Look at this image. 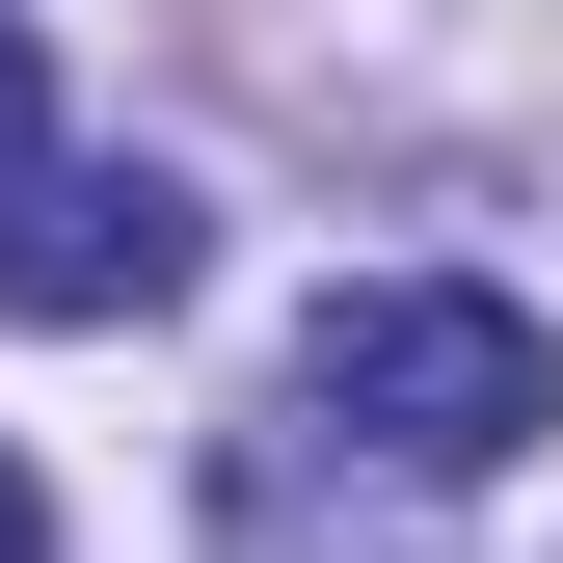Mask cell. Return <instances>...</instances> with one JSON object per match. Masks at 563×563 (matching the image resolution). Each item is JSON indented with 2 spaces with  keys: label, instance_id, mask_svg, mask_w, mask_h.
Masks as SVG:
<instances>
[{
  "label": "cell",
  "instance_id": "cell-2",
  "mask_svg": "<svg viewBox=\"0 0 563 563\" xmlns=\"http://www.w3.org/2000/svg\"><path fill=\"white\" fill-rule=\"evenodd\" d=\"M188 268H216V216L162 162H27L0 188V322H162Z\"/></svg>",
  "mask_w": 563,
  "mask_h": 563
},
{
  "label": "cell",
  "instance_id": "cell-4",
  "mask_svg": "<svg viewBox=\"0 0 563 563\" xmlns=\"http://www.w3.org/2000/svg\"><path fill=\"white\" fill-rule=\"evenodd\" d=\"M0 563H54V510H27V456H0Z\"/></svg>",
  "mask_w": 563,
  "mask_h": 563
},
{
  "label": "cell",
  "instance_id": "cell-3",
  "mask_svg": "<svg viewBox=\"0 0 563 563\" xmlns=\"http://www.w3.org/2000/svg\"><path fill=\"white\" fill-rule=\"evenodd\" d=\"M27 162H54V134H27V0H0V188H27Z\"/></svg>",
  "mask_w": 563,
  "mask_h": 563
},
{
  "label": "cell",
  "instance_id": "cell-1",
  "mask_svg": "<svg viewBox=\"0 0 563 563\" xmlns=\"http://www.w3.org/2000/svg\"><path fill=\"white\" fill-rule=\"evenodd\" d=\"M296 402H322V430H376L402 483H483V456H537V430H563V322H537V296H483V268H376V296H322Z\"/></svg>",
  "mask_w": 563,
  "mask_h": 563
}]
</instances>
